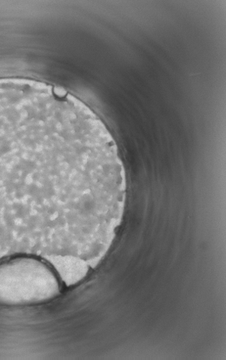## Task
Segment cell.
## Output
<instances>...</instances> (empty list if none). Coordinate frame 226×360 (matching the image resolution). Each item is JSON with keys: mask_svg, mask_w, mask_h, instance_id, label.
Here are the masks:
<instances>
[{"mask_svg": "<svg viewBox=\"0 0 226 360\" xmlns=\"http://www.w3.org/2000/svg\"><path fill=\"white\" fill-rule=\"evenodd\" d=\"M106 180L96 135L74 97L32 79H0V262L30 256L61 264Z\"/></svg>", "mask_w": 226, "mask_h": 360, "instance_id": "cell-1", "label": "cell"}, {"mask_svg": "<svg viewBox=\"0 0 226 360\" xmlns=\"http://www.w3.org/2000/svg\"><path fill=\"white\" fill-rule=\"evenodd\" d=\"M54 268L30 256L15 257L0 262V304L22 306L41 303L59 293Z\"/></svg>", "mask_w": 226, "mask_h": 360, "instance_id": "cell-2", "label": "cell"}]
</instances>
